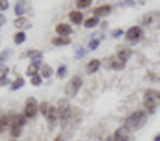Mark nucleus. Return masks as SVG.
I'll use <instances>...</instances> for the list:
<instances>
[{
	"label": "nucleus",
	"mask_w": 160,
	"mask_h": 141,
	"mask_svg": "<svg viewBox=\"0 0 160 141\" xmlns=\"http://www.w3.org/2000/svg\"><path fill=\"white\" fill-rule=\"evenodd\" d=\"M145 121H147V111H143V109H136L134 113H130V115L127 117L123 128H125L127 132H134V130L142 128V126L145 124Z\"/></svg>",
	"instance_id": "1"
},
{
	"label": "nucleus",
	"mask_w": 160,
	"mask_h": 141,
	"mask_svg": "<svg viewBox=\"0 0 160 141\" xmlns=\"http://www.w3.org/2000/svg\"><path fill=\"white\" fill-rule=\"evenodd\" d=\"M58 113H60V123H62V124L69 123V119L73 117V108H71V104H69L65 99L60 100V104H58Z\"/></svg>",
	"instance_id": "2"
},
{
	"label": "nucleus",
	"mask_w": 160,
	"mask_h": 141,
	"mask_svg": "<svg viewBox=\"0 0 160 141\" xmlns=\"http://www.w3.org/2000/svg\"><path fill=\"white\" fill-rule=\"evenodd\" d=\"M158 93L155 91V89H147L145 93H143V104L145 108L149 109V111H155L157 109V104H158Z\"/></svg>",
	"instance_id": "3"
},
{
	"label": "nucleus",
	"mask_w": 160,
	"mask_h": 141,
	"mask_svg": "<svg viewBox=\"0 0 160 141\" xmlns=\"http://www.w3.org/2000/svg\"><path fill=\"white\" fill-rule=\"evenodd\" d=\"M38 111H39V104H38V100L34 99V97H30V99H26V106H24V117L26 119H34L36 115H38Z\"/></svg>",
	"instance_id": "4"
},
{
	"label": "nucleus",
	"mask_w": 160,
	"mask_h": 141,
	"mask_svg": "<svg viewBox=\"0 0 160 141\" xmlns=\"http://www.w3.org/2000/svg\"><path fill=\"white\" fill-rule=\"evenodd\" d=\"M80 87H82V78H80V76H73V78L67 82V85H65V95H67V97H75L80 91Z\"/></svg>",
	"instance_id": "5"
},
{
	"label": "nucleus",
	"mask_w": 160,
	"mask_h": 141,
	"mask_svg": "<svg viewBox=\"0 0 160 141\" xmlns=\"http://www.w3.org/2000/svg\"><path fill=\"white\" fill-rule=\"evenodd\" d=\"M125 37H127V41L136 43V41L142 37V28H140V26H132V28H128V32L125 34Z\"/></svg>",
	"instance_id": "6"
},
{
	"label": "nucleus",
	"mask_w": 160,
	"mask_h": 141,
	"mask_svg": "<svg viewBox=\"0 0 160 141\" xmlns=\"http://www.w3.org/2000/svg\"><path fill=\"white\" fill-rule=\"evenodd\" d=\"M26 123V117L24 113H13V121H11V128H22ZM9 128V130H11Z\"/></svg>",
	"instance_id": "7"
},
{
	"label": "nucleus",
	"mask_w": 160,
	"mask_h": 141,
	"mask_svg": "<svg viewBox=\"0 0 160 141\" xmlns=\"http://www.w3.org/2000/svg\"><path fill=\"white\" fill-rule=\"evenodd\" d=\"M13 24H15V28H19L21 32L26 30V28H32V22H30L26 17H17V19L13 21Z\"/></svg>",
	"instance_id": "8"
},
{
	"label": "nucleus",
	"mask_w": 160,
	"mask_h": 141,
	"mask_svg": "<svg viewBox=\"0 0 160 141\" xmlns=\"http://www.w3.org/2000/svg\"><path fill=\"white\" fill-rule=\"evenodd\" d=\"M47 121H48V124L50 126H56V123L60 121V113H58V108H50V111L47 113Z\"/></svg>",
	"instance_id": "9"
},
{
	"label": "nucleus",
	"mask_w": 160,
	"mask_h": 141,
	"mask_svg": "<svg viewBox=\"0 0 160 141\" xmlns=\"http://www.w3.org/2000/svg\"><path fill=\"white\" fill-rule=\"evenodd\" d=\"M128 139H130V132H127L125 128L116 130L114 136H112V141H128Z\"/></svg>",
	"instance_id": "10"
},
{
	"label": "nucleus",
	"mask_w": 160,
	"mask_h": 141,
	"mask_svg": "<svg viewBox=\"0 0 160 141\" xmlns=\"http://www.w3.org/2000/svg\"><path fill=\"white\" fill-rule=\"evenodd\" d=\"M11 121H13V113L2 115V119H0V132H6L8 128H11Z\"/></svg>",
	"instance_id": "11"
},
{
	"label": "nucleus",
	"mask_w": 160,
	"mask_h": 141,
	"mask_svg": "<svg viewBox=\"0 0 160 141\" xmlns=\"http://www.w3.org/2000/svg\"><path fill=\"white\" fill-rule=\"evenodd\" d=\"M71 32H73V28H71L69 24H63V22H60V24L56 26V34L62 35V37H67Z\"/></svg>",
	"instance_id": "12"
},
{
	"label": "nucleus",
	"mask_w": 160,
	"mask_h": 141,
	"mask_svg": "<svg viewBox=\"0 0 160 141\" xmlns=\"http://www.w3.org/2000/svg\"><path fill=\"white\" fill-rule=\"evenodd\" d=\"M69 19H71V22L73 24H80V22H84V15L80 13V11H69Z\"/></svg>",
	"instance_id": "13"
},
{
	"label": "nucleus",
	"mask_w": 160,
	"mask_h": 141,
	"mask_svg": "<svg viewBox=\"0 0 160 141\" xmlns=\"http://www.w3.org/2000/svg\"><path fill=\"white\" fill-rule=\"evenodd\" d=\"M99 67H101V61H99V60H91V61L88 63V67H86V69H88L89 74H93V72H97V70H99Z\"/></svg>",
	"instance_id": "14"
},
{
	"label": "nucleus",
	"mask_w": 160,
	"mask_h": 141,
	"mask_svg": "<svg viewBox=\"0 0 160 141\" xmlns=\"http://www.w3.org/2000/svg\"><path fill=\"white\" fill-rule=\"evenodd\" d=\"M112 11V7L110 6H101V7H97L95 9V17H104V15H108Z\"/></svg>",
	"instance_id": "15"
},
{
	"label": "nucleus",
	"mask_w": 160,
	"mask_h": 141,
	"mask_svg": "<svg viewBox=\"0 0 160 141\" xmlns=\"http://www.w3.org/2000/svg\"><path fill=\"white\" fill-rule=\"evenodd\" d=\"M41 78H50V76H52V72H54V70H52V67H50V65H41Z\"/></svg>",
	"instance_id": "16"
},
{
	"label": "nucleus",
	"mask_w": 160,
	"mask_h": 141,
	"mask_svg": "<svg viewBox=\"0 0 160 141\" xmlns=\"http://www.w3.org/2000/svg\"><path fill=\"white\" fill-rule=\"evenodd\" d=\"M52 43H54L56 46H65V45H69L71 41H69V37H62V35H58V37H56Z\"/></svg>",
	"instance_id": "17"
},
{
	"label": "nucleus",
	"mask_w": 160,
	"mask_h": 141,
	"mask_svg": "<svg viewBox=\"0 0 160 141\" xmlns=\"http://www.w3.org/2000/svg\"><path fill=\"white\" fill-rule=\"evenodd\" d=\"M118 60H121V61H127L128 58H130V50L128 48H123V50H119L118 52V56H116Z\"/></svg>",
	"instance_id": "18"
},
{
	"label": "nucleus",
	"mask_w": 160,
	"mask_h": 141,
	"mask_svg": "<svg viewBox=\"0 0 160 141\" xmlns=\"http://www.w3.org/2000/svg\"><path fill=\"white\" fill-rule=\"evenodd\" d=\"M110 67H112L114 70H119V69L125 67V61H121V60H118V58H114V60H112V63H110Z\"/></svg>",
	"instance_id": "19"
},
{
	"label": "nucleus",
	"mask_w": 160,
	"mask_h": 141,
	"mask_svg": "<svg viewBox=\"0 0 160 141\" xmlns=\"http://www.w3.org/2000/svg\"><path fill=\"white\" fill-rule=\"evenodd\" d=\"M13 41H15L17 45H21V43H24V41H26V35H24V32H17V34L13 35Z\"/></svg>",
	"instance_id": "20"
},
{
	"label": "nucleus",
	"mask_w": 160,
	"mask_h": 141,
	"mask_svg": "<svg viewBox=\"0 0 160 141\" xmlns=\"http://www.w3.org/2000/svg\"><path fill=\"white\" fill-rule=\"evenodd\" d=\"M97 22H99V19H97V17H89V19H86V21H84V26H86V28H93Z\"/></svg>",
	"instance_id": "21"
},
{
	"label": "nucleus",
	"mask_w": 160,
	"mask_h": 141,
	"mask_svg": "<svg viewBox=\"0 0 160 141\" xmlns=\"http://www.w3.org/2000/svg\"><path fill=\"white\" fill-rule=\"evenodd\" d=\"M22 84H24V80L19 76V78H15V80L11 82V89H13V91H15V89H21V87H22Z\"/></svg>",
	"instance_id": "22"
},
{
	"label": "nucleus",
	"mask_w": 160,
	"mask_h": 141,
	"mask_svg": "<svg viewBox=\"0 0 160 141\" xmlns=\"http://www.w3.org/2000/svg\"><path fill=\"white\" fill-rule=\"evenodd\" d=\"M50 108H52V106L48 104V102H41V104H39V111H41V115H45V117H47V113L50 111Z\"/></svg>",
	"instance_id": "23"
},
{
	"label": "nucleus",
	"mask_w": 160,
	"mask_h": 141,
	"mask_svg": "<svg viewBox=\"0 0 160 141\" xmlns=\"http://www.w3.org/2000/svg\"><path fill=\"white\" fill-rule=\"evenodd\" d=\"M26 56H30L32 60H36V61H39V58H41V52H39V50H30V52H26Z\"/></svg>",
	"instance_id": "24"
},
{
	"label": "nucleus",
	"mask_w": 160,
	"mask_h": 141,
	"mask_svg": "<svg viewBox=\"0 0 160 141\" xmlns=\"http://www.w3.org/2000/svg\"><path fill=\"white\" fill-rule=\"evenodd\" d=\"M91 2L93 0H77V7H88V6H91Z\"/></svg>",
	"instance_id": "25"
},
{
	"label": "nucleus",
	"mask_w": 160,
	"mask_h": 141,
	"mask_svg": "<svg viewBox=\"0 0 160 141\" xmlns=\"http://www.w3.org/2000/svg\"><path fill=\"white\" fill-rule=\"evenodd\" d=\"M65 74H67V67H65V65H62L60 69L56 70V76H58V78H63Z\"/></svg>",
	"instance_id": "26"
},
{
	"label": "nucleus",
	"mask_w": 160,
	"mask_h": 141,
	"mask_svg": "<svg viewBox=\"0 0 160 141\" xmlns=\"http://www.w3.org/2000/svg\"><path fill=\"white\" fill-rule=\"evenodd\" d=\"M30 80H32V84H34V85H41V82H43L41 74H34V76H32Z\"/></svg>",
	"instance_id": "27"
},
{
	"label": "nucleus",
	"mask_w": 160,
	"mask_h": 141,
	"mask_svg": "<svg viewBox=\"0 0 160 141\" xmlns=\"http://www.w3.org/2000/svg\"><path fill=\"white\" fill-rule=\"evenodd\" d=\"M15 13L22 15V13H24V4H17V6H15Z\"/></svg>",
	"instance_id": "28"
},
{
	"label": "nucleus",
	"mask_w": 160,
	"mask_h": 141,
	"mask_svg": "<svg viewBox=\"0 0 160 141\" xmlns=\"http://www.w3.org/2000/svg\"><path fill=\"white\" fill-rule=\"evenodd\" d=\"M6 56H9V50H4V52L0 54V63H2L4 60H6Z\"/></svg>",
	"instance_id": "29"
},
{
	"label": "nucleus",
	"mask_w": 160,
	"mask_h": 141,
	"mask_svg": "<svg viewBox=\"0 0 160 141\" xmlns=\"http://www.w3.org/2000/svg\"><path fill=\"white\" fill-rule=\"evenodd\" d=\"M8 7V0H0V11H4Z\"/></svg>",
	"instance_id": "30"
},
{
	"label": "nucleus",
	"mask_w": 160,
	"mask_h": 141,
	"mask_svg": "<svg viewBox=\"0 0 160 141\" xmlns=\"http://www.w3.org/2000/svg\"><path fill=\"white\" fill-rule=\"evenodd\" d=\"M99 46V41H93V43H89V48H97Z\"/></svg>",
	"instance_id": "31"
},
{
	"label": "nucleus",
	"mask_w": 160,
	"mask_h": 141,
	"mask_svg": "<svg viewBox=\"0 0 160 141\" xmlns=\"http://www.w3.org/2000/svg\"><path fill=\"white\" fill-rule=\"evenodd\" d=\"M6 84V74H0V85H4Z\"/></svg>",
	"instance_id": "32"
},
{
	"label": "nucleus",
	"mask_w": 160,
	"mask_h": 141,
	"mask_svg": "<svg viewBox=\"0 0 160 141\" xmlns=\"http://www.w3.org/2000/svg\"><path fill=\"white\" fill-rule=\"evenodd\" d=\"M4 22H6V17H4V15H2V13H0V28H2V26H4Z\"/></svg>",
	"instance_id": "33"
},
{
	"label": "nucleus",
	"mask_w": 160,
	"mask_h": 141,
	"mask_svg": "<svg viewBox=\"0 0 160 141\" xmlns=\"http://www.w3.org/2000/svg\"><path fill=\"white\" fill-rule=\"evenodd\" d=\"M54 141H65V138H63V136L60 134V136H56V139H54Z\"/></svg>",
	"instance_id": "34"
},
{
	"label": "nucleus",
	"mask_w": 160,
	"mask_h": 141,
	"mask_svg": "<svg viewBox=\"0 0 160 141\" xmlns=\"http://www.w3.org/2000/svg\"><path fill=\"white\" fill-rule=\"evenodd\" d=\"M155 141H160V134H158V136H157V138H155Z\"/></svg>",
	"instance_id": "35"
}]
</instances>
